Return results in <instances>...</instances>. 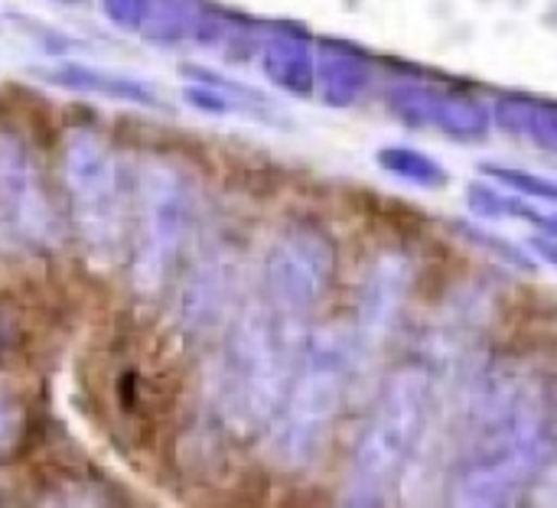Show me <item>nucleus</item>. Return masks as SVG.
Instances as JSON below:
<instances>
[{"instance_id": "13", "label": "nucleus", "mask_w": 557, "mask_h": 508, "mask_svg": "<svg viewBox=\"0 0 557 508\" xmlns=\"http://www.w3.org/2000/svg\"><path fill=\"white\" fill-rule=\"evenodd\" d=\"M542 251H545V258H548V261H555L557 264V248H552V245H542Z\"/></svg>"}, {"instance_id": "1", "label": "nucleus", "mask_w": 557, "mask_h": 508, "mask_svg": "<svg viewBox=\"0 0 557 508\" xmlns=\"http://www.w3.org/2000/svg\"><path fill=\"white\" fill-rule=\"evenodd\" d=\"M555 450V431L535 388L493 385L476 408L473 447L460 476L457 503L496 506L512 503L535 480Z\"/></svg>"}, {"instance_id": "10", "label": "nucleus", "mask_w": 557, "mask_h": 508, "mask_svg": "<svg viewBox=\"0 0 557 508\" xmlns=\"http://www.w3.org/2000/svg\"><path fill=\"white\" fill-rule=\"evenodd\" d=\"M382 160L388 163V170H392V173H398V176H411V179H418V183H424V186H437V183H444L441 166H437L434 160L421 157V153H411V150H388V153H382Z\"/></svg>"}, {"instance_id": "12", "label": "nucleus", "mask_w": 557, "mask_h": 508, "mask_svg": "<svg viewBox=\"0 0 557 508\" xmlns=\"http://www.w3.org/2000/svg\"><path fill=\"white\" fill-rule=\"evenodd\" d=\"M486 170H493L503 183H509V186H516V189H525V193H532V196H539V199H552L557 202V186L555 183H548V179H539V176H522V173H512V170H499V166H486Z\"/></svg>"}, {"instance_id": "6", "label": "nucleus", "mask_w": 557, "mask_h": 508, "mask_svg": "<svg viewBox=\"0 0 557 508\" xmlns=\"http://www.w3.org/2000/svg\"><path fill=\"white\" fill-rule=\"evenodd\" d=\"M193 202L183 176L163 163H147L137 179L134 215V284L147 294L160 290L170 277L176 255L186 241Z\"/></svg>"}, {"instance_id": "4", "label": "nucleus", "mask_w": 557, "mask_h": 508, "mask_svg": "<svg viewBox=\"0 0 557 508\" xmlns=\"http://www.w3.org/2000/svg\"><path fill=\"white\" fill-rule=\"evenodd\" d=\"M65 186L85 248L98 261H114L127 235V193L108 144L91 131H72L65 140Z\"/></svg>"}, {"instance_id": "8", "label": "nucleus", "mask_w": 557, "mask_h": 508, "mask_svg": "<svg viewBox=\"0 0 557 508\" xmlns=\"http://www.w3.org/2000/svg\"><path fill=\"white\" fill-rule=\"evenodd\" d=\"M0 209L7 225L23 241L36 248L55 245L59 225H55L52 202L42 189L29 150L13 137H0Z\"/></svg>"}, {"instance_id": "7", "label": "nucleus", "mask_w": 557, "mask_h": 508, "mask_svg": "<svg viewBox=\"0 0 557 508\" xmlns=\"http://www.w3.org/2000/svg\"><path fill=\"white\" fill-rule=\"evenodd\" d=\"M333 274V248L313 228L284 235L264 261V294L274 310L304 320L326 294Z\"/></svg>"}, {"instance_id": "9", "label": "nucleus", "mask_w": 557, "mask_h": 508, "mask_svg": "<svg viewBox=\"0 0 557 508\" xmlns=\"http://www.w3.org/2000/svg\"><path fill=\"white\" fill-rule=\"evenodd\" d=\"M405 284H408V271L405 264H379L369 277V287L362 294V330L366 333H382L388 330L385 323L395 320L398 303L405 297Z\"/></svg>"}, {"instance_id": "11", "label": "nucleus", "mask_w": 557, "mask_h": 508, "mask_svg": "<svg viewBox=\"0 0 557 508\" xmlns=\"http://www.w3.org/2000/svg\"><path fill=\"white\" fill-rule=\"evenodd\" d=\"M23 437V411L20 401L0 385V457H7Z\"/></svg>"}, {"instance_id": "14", "label": "nucleus", "mask_w": 557, "mask_h": 508, "mask_svg": "<svg viewBox=\"0 0 557 508\" xmlns=\"http://www.w3.org/2000/svg\"><path fill=\"white\" fill-rule=\"evenodd\" d=\"M555 486H557V483H555Z\"/></svg>"}, {"instance_id": "3", "label": "nucleus", "mask_w": 557, "mask_h": 508, "mask_svg": "<svg viewBox=\"0 0 557 508\" xmlns=\"http://www.w3.org/2000/svg\"><path fill=\"white\" fill-rule=\"evenodd\" d=\"M297 323L268 300L251 303L235 323L222 365V408L235 424H264L281 408L300 359Z\"/></svg>"}, {"instance_id": "5", "label": "nucleus", "mask_w": 557, "mask_h": 508, "mask_svg": "<svg viewBox=\"0 0 557 508\" xmlns=\"http://www.w3.org/2000/svg\"><path fill=\"white\" fill-rule=\"evenodd\" d=\"M424 408H428L424 375L401 372L385 385L379 411L352 463V486L359 503L382 499V490H388L395 476L405 470L424 428Z\"/></svg>"}, {"instance_id": "2", "label": "nucleus", "mask_w": 557, "mask_h": 508, "mask_svg": "<svg viewBox=\"0 0 557 508\" xmlns=\"http://www.w3.org/2000/svg\"><path fill=\"white\" fill-rule=\"evenodd\" d=\"M352 362V336L336 326L320 330L300 349L294 379L271 418L268 434V450L284 470H307L310 463H317L326 434L343 411Z\"/></svg>"}]
</instances>
